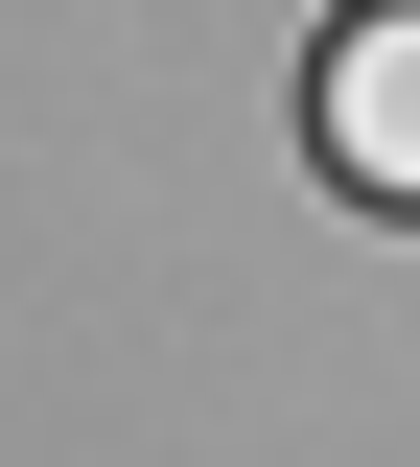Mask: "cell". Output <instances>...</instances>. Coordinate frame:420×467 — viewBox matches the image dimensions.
Listing matches in <instances>:
<instances>
[{
    "instance_id": "obj_1",
    "label": "cell",
    "mask_w": 420,
    "mask_h": 467,
    "mask_svg": "<svg viewBox=\"0 0 420 467\" xmlns=\"http://www.w3.org/2000/svg\"><path fill=\"white\" fill-rule=\"evenodd\" d=\"M327 164H351V187H420V0H374L351 47H327Z\"/></svg>"
}]
</instances>
